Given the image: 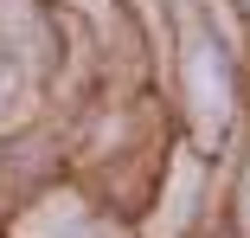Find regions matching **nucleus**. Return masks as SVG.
Returning a JSON list of instances; mask_svg holds the SVG:
<instances>
[{
    "label": "nucleus",
    "mask_w": 250,
    "mask_h": 238,
    "mask_svg": "<svg viewBox=\"0 0 250 238\" xmlns=\"http://www.w3.org/2000/svg\"><path fill=\"white\" fill-rule=\"evenodd\" d=\"M186 213H192V161H180V174H173V213L154 219V238H173L186 225Z\"/></svg>",
    "instance_id": "f03ea898"
},
{
    "label": "nucleus",
    "mask_w": 250,
    "mask_h": 238,
    "mask_svg": "<svg viewBox=\"0 0 250 238\" xmlns=\"http://www.w3.org/2000/svg\"><path fill=\"white\" fill-rule=\"evenodd\" d=\"M186 84H192V110H199V122H206V129H225V116H231V84H225V65L212 58L206 39L186 45Z\"/></svg>",
    "instance_id": "f257e3e1"
},
{
    "label": "nucleus",
    "mask_w": 250,
    "mask_h": 238,
    "mask_svg": "<svg viewBox=\"0 0 250 238\" xmlns=\"http://www.w3.org/2000/svg\"><path fill=\"white\" fill-rule=\"evenodd\" d=\"M64 238H90V232H83V225H77V219L64 213Z\"/></svg>",
    "instance_id": "7ed1b4c3"
}]
</instances>
